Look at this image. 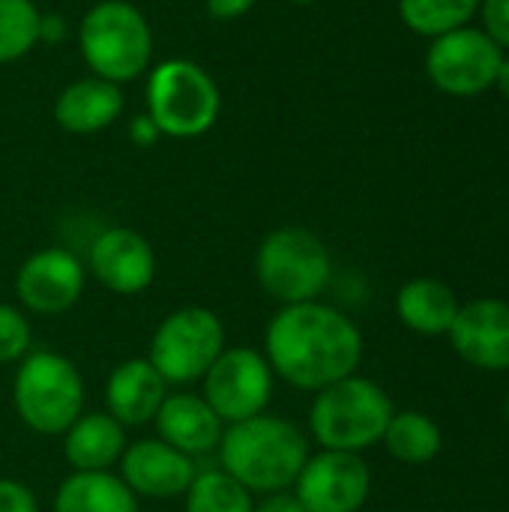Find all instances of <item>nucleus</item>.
Wrapping results in <instances>:
<instances>
[{
	"instance_id": "obj_1",
	"label": "nucleus",
	"mask_w": 509,
	"mask_h": 512,
	"mask_svg": "<svg viewBox=\"0 0 509 512\" xmlns=\"http://www.w3.org/2000/svg\"><path fill=\"white\" fill-rule=\"evenodd\" d=\"M264 357L273 375L297 390L318 393L357 372L363 336L345 312L327 303H291L270 318Z\"/></svg>"
},
{
	"instance_id": "obj_2",
	"label": "nucleus",
	"mask_w": 509,
	"mask_h": 512,
	"mask_svg": "<svg viewBox=\"0 0 509 512\" xmlns=\"http://www.w3.org/2000/svg\"><path fill=\"white\" fill-rule=\"evenodd\" d=\"M219 462L246 492H285L309 459L306 435L285 417L258 414L231 423L219 438Z\"/></svg>"
},
{
	"instance_id": "obj_3",
	"label": "nucleus",
	"mask_w": 509,
	"mask_h": 512,
	"mask_svg": "<svg viewBox=\"0 0 509 512\" xmlns=\"http://www.w3.org/2000/svg\"><path fill=\"white\" fill-rule=\"evenodd\" d=\"M78 48L96 78L126 84L150 69L153 30L138 6L126 0H99L78 24Z\"/></svg>"
},
{
	"instance_id": "obj_4",
	"label": "nucleus",
	"mask_w": 509,
	"mask_h": 512,
	"mask_svg": "<svg viewBox=\"0 0 509 512\" xmlns=\"http://www.w3.org/2000/svg\"><path fill=\"white\" fill-rule=\"evenodd\" d=\"M393 414L390 396L375 381L348 375L315 393L309 429L324 450L360 453L384 438Z\"/></svg>"
},
{
	"instance_id": "obj_5",
	"label": "nucleus",
	"mask_w": 509,
	"mask_h": 512,
	"mask_svg": "<svg viewBox=\"0 0 509 512\" xmlns=\"http://www.w3.org/2000/svg\"><path fill=\"white\" fill-rule=\"evenodd\" d=\"M222 93L213 75L186 57L162 60L147 75V114L162 138H198L213 129Z\"/></svg>"
},
{
	"instance_id": "obj_6",
	"label": "nucleus",
	"mask_w": 509,
	"mask_h": 512,
	"mask_svg": "<svg viewBox=\"0 0 509 512\" xmlns=\"http://www.w3.org/2000/svg\"><path fill=\"white\" fill-rule=\"evenodd\" d=\"M18 420L36 435H63L84 408V378L75 363L54 351H33L12 381Z\"/></svg>"
},
{
	"instance_id": "obj_7",
	"label": "nucleus",
	"mask_w": 509,
	"mask_h": 512,
	"mask_svg": "<svg viewBox=\"0 0 509 512\" xmlns=\"http://www.w3.org/2000/svg\"><path fill=\"white\" fill-rule=\"evenodd\" d=\"M330 276L333 264L324 240L303 225L270 231L255 252V279L282 306L318 300Z\"/></svg>"
},
{
	"instance_id": "obj_8",
	"label": "nucleus",
	"mask_w": 509,
	"mask_h": 512,
	"mask_svg": "<svg viewBox=\"0 0 509 512\" xmlns=\"http://www.w3.org/2000/svg\"><path fill=\"white\" fill-rule=\"evenodd\" d=\"M225 351V327L216 312L204 306H186L159 321L150 339L147 360L165 378V384H192Z\"/></svg>"
},
{
	"instance_id": "obj_9",
	"label": "nucleus",
	"mask_w": 509,
	"mask_h": 512,
	"mask_svg": "<svg viewBox=\"0 0 509 512\" xmlns=\"http://www.w3.org/2000/svg\"><path fill=\"white\" fill-rule=\"evenodd\" d=\"M504 48L471 24L456 27L432 39L426 54V72L441 93L450 96H480L495 87Z\"/></svg>"
},
{
	"instance_id": "obj_10",
	"label": "nucleus",
	"mask_w": 509,
	"mask_h": 512,
	"mask_svg": "<svg viewBox=\"0 0 509 512\" xmlns=\"http://www.w3.org/2000/svg\"><path fill=\"white\" fill-rule=\"evenodd\" d=\"M201 381L207 405L228 426L264 414L273 396V369L255 348H225Z\"/></svg>"
},
{
	"instance_id": "obj_11",
	"label": "nucleus",
	"mask_w": 509,
	"mask_h": 512,
	"mask_svg": "<svg viewBox=\"0 0 509 512\" xmlns=\"http://www.w3.org/2000/svg\"><path fill=\"white\" fill-rule=\"evenodd\" d=\"M294 489L306 512H357L369 498L372 474L360 453L321 450L306 459Z\"/></svg>"
},
{
	"instance_id": "obj_12",
	"label": "nucleus",
	"mask_w": 509,
	"mask_h": 512,
	"mask_svg": "<svg viewBox=\"0 0 509 512\" xmlns=\"http://www.w3.org/2000/svg\"><path fill=\"white\" fill-rule=\"evenodd\" d=\"M84 264L63 246L33 252L15 273L18 303L33 315H60L84 294Z\"/></svg>"
},
{
	"instance_id": "obj_13",
	"label": "nucleus",
	"mask_w": 509,
	"mask_h": 512,
	"mask_svg": "<svg viewBox=\"0 0 509 512\" xmlns=\"http://www.w3.org/2000/svg\"><path fill=\"white\" fill-rule=\"evenodd\" d=\"M90 273L102 288L120 297L147 291L156 279V255L144 234L126 225H111L90 243Z\"/></svg>"
},
{
	"instance_id": "obj_14",
	"label": "nucleus",
	"mask_w": 509,
	"mask_h": 512,
	"mask_svg": "<svg viewBox=\"0 0 509 512\" xmlns=\"http://www.w3.org/2000/svg\"><path fill=\"white\" fill-rule=\"evenodd\" d=\"M195 474L198 471L192 456L174 450L162 438H144L126 444L120 456V480L135 492V498L165 501V498L186 495Z\"/></svg>"
},
{
	"instance_id": "obj_15",
	"label": "nucleus",
	"mask_w": 509,
	"mask_h": 512,
	"mask_svg": "<svg viewBox=\"0 0 509 512\" xmlns=\"http://www.w3.org/2000/svg\"><path fill=\"white\" fill-rule=\"evenodd\" d=\"M450 342L456 354L486 372L509 369V303L483 297L459 306V315L450 327Z\"/></svg>"
},
{
	"instance_id": "obj_16",
	"label": "nucleus",
	"mask_w": 509,
	"mask_h": 512,
	"mask_svg": "<svg viewBox=\"0 0 509 512\" xmlns=\"http://www.w3.org/2000/svg\"><path fill=\"white\" fill-rule=\"evenodd\" d=\"M165 396H168V384L147 357H132V360L117 363L105 384L108 414L123 429L150 423L156 411L162 408Z\"/></svg>"
},
{
	"instance_id": "obj_17",
	"label": "nucleus",
	"mask_w": 509,
	"mask_h": 512,
	"mask_svg": "<svg viewBox=\"0 0 509 512\" xmlns=\"http://www.w3.org/2000/svg\"><path fill=\"white\" fill-rule=\"evenodd\" d=\"M156 432L165 444L186 456H204L219 447L222 438V420L207 405L204 396L195 393H171L165 396L162 408L153 417Z\"/></svg>"
},
{
	"instance_id": "obj_18",
	"label": "nucleus",
	"mask_w": 509,
	"mask_h": 512,
	"mask_svg": "<svg viewBox=\"0 0 509 512\" xmlns=\"http://www.w3.org/2000/svg\"><path fill=\"white\" fill-rule=\"evenodd\" d=\"M123 90L105 78H78L54 99V120L69 135H93L117 123L123 114Z\"/></svg>"
},
{
	"instance_id": "obj_19",
	"label": "nucleus",
	"mask_w": 509,
	"mask_h": 512,
	"mask_svg": "<svg viewBox=\"0 0 509 512\" xmlns=\"http://www.w3.org/2000/svg\"><path fill=\"white\" fill-rule=\"evenodd\" d=\"M126 450V429L105 411L81 414L63 432V459L72 471H111Z\"/></svg>"
},
{
	"instance_id": "obj_20",
	"label": "nucleus",
	"mask_w": 509,
	"mask_h": 512,
	"mask_svg": "<svg viewBox=\"0 0 509 512\" xmlns=\"http://www.w3.org/2000/svg\"><path fill=\"white\" fill-rule=\"evenodd\" d=\"M396 315L399 321L423 336H444L450 333L456 315H459V300L450 285L441 279H411L399 288L396 294Z\"/></svg>"
},
{
	"instance_id": "obj_21",
	"label": "nucleus",
	"mask_w": 509,
	"mask_h": 512,
	"mask_svg": "<svg viewBox=\"0 0 509 512\" xmlns=\"http://www.w3.org/2000/svg\"><path fill=\"white\" fill-rule=\"evenodd\" d=\"M54 512H138V498L111 471H72L54 495Z\"/></svg>"
},
{
	"instance_id": "obj_22",
	"label": "nucleus",
	"mask_w": 509,
	"mask_h": 512,
	"mask_svg": "<svg viewBox=\"0 0 509 512\" xmlns=\"http://www.w3.org/2000/svg\"><path fill=\"white\" fill-rule=\"evenodd\" d=\"M384 447L393 459L405 465H426L441 453L444 435L441 426L423 411H399L384 429Z\"/></svg>"
},
{
	"instance_id": "obj_23",
	"label": "nucleus",
	"mask_w": 509,
	"mask_h": 512,
	"mask_svg": "<svg viewBox=\"0 0 509 512\" xmlns=\"http://www.w3.org/2000/svg\"><path fill=\"white\" fill-rule=\"evenodd\" d=\"M477 9H480V0H399L402 21L414 33L432 36V39L456 27H465Z\"/></svg>"
},
{
	"instance_id": "obj_24",
	"label": "nucleus",
	"mask_w": 509,
	"mask_h": 512,
	"mask_svg": "<svg viewBox=\"0 0 509 512\" xmlns=\"http://www.w3.org/2000/svg\"><path fill=\"white\" fill-rule=\"evenodd\" d=\"M252 507V492H246L222 468L195 474L186 489V512H252Z\"/></svg>"
},
{
	"instance_id": "obj_25",
	"label": "nucleus",
	"mask_w": 509,
	"mask_h": 512,
	"mask_svg": "<svg viewBox=\"0 0 509 512\" xmlns=\"http://www.w3.org/2000/svg\"><path fill=\"white\" fill-rule=\"evenodd\" d=\"M39 18L33 0H0V63H15L36 48Z\"/></svg>"
},
{
	"instance_id": "obj_26",
	"label": "nucleus",
	"mask_w": 509,
	"mask_h": 512,
	"mask_svg": "<svg viewBox=\"0 0 509 512\" xmlns=\"http://www.w3.org/2000/svg\"><path fill=\"white\" fill-rule=\"evenodd\" d=\"M30 321L21 309L0 303V366L3 363H21L30 354Z\"/></svg>"
},
{
	"instance_id": "obj_27",
	"label": "nucleus",
	"mask_w": 509,
	"mask_h": 512,
	"mask_svg": "<svg viewBox=\"0 0 509 512\" xmlns=\"http://www.w3.org/2000/svg\"><path fill=\"white\" fill-rule=\"evenodd\" d=\"M483 30L501 45L509 48V0H480Z\"/></svg>"
},
{
	"instance_id": "obj_28",
	"label": "nucleus",
	"mask_w": 509,
	"mask_h": 512,
	"mask_svg": "<svg viewBox=\"0 0 509 512\" xmlns=\"http://www.w3.org/2000/svg\"><path fill=\"white\" fill-rule=\"evenodd\" d=\"M0 512H39V504L21 480H0Z\"/></svg>"
},
{
	"instance_id": "obj_29",
	"label": "nucleus",
	"mask_w": 509,
	"mask_h": 512,
	"mask_svg": "<svg viewBox=\"0 0 509 512\" xmlns=\"http://www.w3.org/2000/svg\"><path fill=\"white\" fill-rule=\"evenodd\" d=\"M129 138H132V144H138V147H153V144L162 138V132H159V126L153 123V117L144 111V114H138V117L129 120Z\"/></svg>"
},
{
	"instance_id": "obj_30",
	"label": "nucleus",
	"mask_w": 509,
	"mask_h": 512,
	"mask_svg": "<svg viewBox=\"0 0 509 512\" xmlns=\"http://www.w3.org/2000/svg\"><path fill=\"white\" fill-rule=\"evenodd\" d=\"M252 6H255V0H207V15L213 21H237Z\"/></svg>"
},
{
	"instance_id": "obj_31",
	"label": "nucleus",
	"mask_w": 509,
	"mask_h": 512,
	"mask_svg": "<svg viewBox=\"0 0 509 512\" xmlns=\"http://www.w3.org/2000/svg\"><path fill=\"white\" fill-rule=\"evenodd\" d=\"M69 33V24L63 15L57 12H42L39 18V42H51V45H60Z\"/></svg>"
},
{
	"instance_id": "obj_32",
	"label": "nucleus",
	"mask_w": 509,
	"mask_h": 512,
	"mask_svg": "<svg viewBox=\"0 0 509 512\" xmlns=\"http://www.w3.org/2000/svg\"><path fill=\"white\" fill-rule=\"evenodd\" d=\"M252 512H306V510H303V504L297 501V495L273 492V495H267L258 507H252Z\"/></svg>"
},
{
	"instance_id": "obj_33",
	"label": "nucleus",
	"mask_w": 509,
	"mask_h": 512,
	"mask_svg": "<svg viewBox=\"0 0 509 512\" xmlns=\"http://www.w3.org/2000/svg\"><path fill=\"white\" fill-rule=\"evenodd\" d=\"M495 84H498V90L504 93L509 99V57L501 60V69H498V78H495Z\"/></svg>"
},
{
	"instance_id": "obj_34",
	"label": "nucleus",
	"mask_w": 509,
	"mask_h": 512,
	"mask_svg": "<svg viewBox=\"0 0 509 512\" xmlns=\"http://www.w3.org/2000/svg\"><path fill=\"white\" fill-rule=\"evenodd\" d=\"M291 3H300V6H306V3H318V0H291Z\"/></svg>"
},
{
	"instance_id": "obj_35",
	"label": "nucleus",
	"mask_w": 509,
	"mask_h": 512,
	"mask_svg": "<svg viewBox=\"0 0 509 512\" xmlns=\"http://www.w3.org/2000/svg\"><path fill=\"white\" fill-rule=\"evenodd\" d=\"M507 420H509V396H507Z\"/></svg>"
}]
</instances>
